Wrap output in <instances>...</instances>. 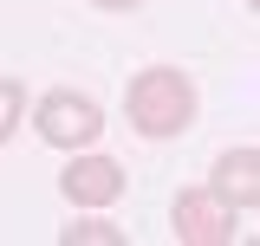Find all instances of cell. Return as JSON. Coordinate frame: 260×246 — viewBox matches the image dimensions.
<instances>
[{
	"label": "cell",
	"mask_w": 260,
	"mask_h": 246,
	"mask_svg": "<svg viewBox=\"0 0 260 246\" xmlns=\"http://www.w3.org/2000/svg\"><path fill=\"white\" fill-rule=\"evenodd\" d=\"M124 110L130 123L143 130V136H182L195 123V85L189 71H176V65H150V71H137L124 91Z\"/></svg>",
	"instance_id": "6da1fadb"
},
{
	"label": "cell",
	"mask_w": 260,
	"mask_h": 246,
	"mask_svg": "<svg viewBox=\"0 0 260 246\" xmlns=\"http://www.w3.org/2000/svg\"><path fill=\"white\" fill-rule=\"evenodd\" d=\"M13 130H20V78L0 85V136H13Z\"/></svg>",
	"instance_id": "52a82bcc"
},
{
	"label": "cell",
	"mask_w": 260,
	"mask_h": 246,
	"mask_svg": "<svg viewBox=\"0 0 260 246\" xmlns=\"http://www.w3.org/2000/svg\"><path fill=\"white\" fill-rule=\"evenodd\" d=\"M39 136H46V143H52V149H91L98 136H104V110H98V97H85V91H46L39 97Z\"/></svg>",
	"instance_id": "7a4b0ae2"
},
{
	"label": "cell",
	"mask_w": 260,
	"mask_h": 246,
	"mask_svg": "<svg viewBox=\"0 0 260 246\" xmlns=\"http://www.w3.org/2000/svg\"><path fill=\"white\" fill-rule=\"evenodd\" d=\"M247 7H254V13H260V0H247Z\"/></svg>",
	"instance_id": "9c48e42d"
},
{
	"label": "cell",
	"mask_w": 260,
	"mask_h": 246,
	"mask_svg": "<svg viewBox=\"0 0 260 246\" xmlns=\"http://www.w3.org/2000/svg\"><path fill=\"white\" fill-rule=\"evenodd\" d=\"M169 227H176L182 246H228L234 240V208H228L215 188H195V194H176Z\"/></svg>",
	"instance_id": "3957f363"
},
{
	"label": "cell",
	"mask_w": 260,
	"mask_h": 246,
	"mask_svg": "<svg viewBox=\"0 0 260 246\" xmlns=\"http://www.w3.org/2000/svg\"><path fill=\"white\" fill-rule=\"evenodd\" d=\"M91 7H111V13H124V7H137V0H91Z\"/></svg>",
	"instance_id": "ba28073f"
},
{
	"label": "cell",
	"mask_w": 260,
	"mask_h": 246,
	"mask_svg": "<svg viewBox=\"0 0 260 246\" xmlns=\"http://www.w3.org/2000/svg\"><path fill=\"white\" fill-rule=\"evenodd\" d=\"M208 188L221 194L234 214L260 208V149H221V155H215V175H208Z\"/></svg>",
	"instance_id": "5b68a950"
},
{
	"label": "cell",
	"mask_w": 260,
	"mask_h": 246,
	"mask_svg": "<svg viewBox=\"0 0 260 246\" xmlns=\"http://www.w3.org/2000/svg\"><path fill=\"white\" fill-rule=\"evenodd\" d=\"M78 240H91V246H124V233H117L111 220H78V227H65V246H78Z\"/></svg>",
	"instance_id": "8992f818"
},
{
	"label": "cell",
	"mask_w": 260,
	"mask_h": 246,
	"mask_svg": "<svg viewBox=\"0 0 260 246\" xmlns=\"http://www.w3.org/2000/svg\"><path fill=\"white\" fill-rule=\"evenodd\" d=\"M59 188H65L72 208H111L124 194V169L111 155H72V169L59 175Z\"/></svg>",
	"instance_id": "277c9868"
}]
</instances>
